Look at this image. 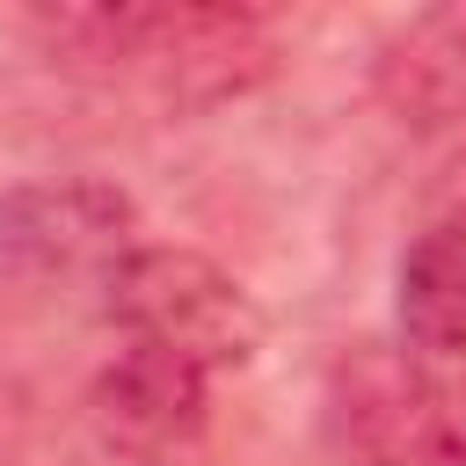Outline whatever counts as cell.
Here are the masks:
<instances>
[{
    "label": "cell",
    "instance_id": "6da1fadb",
    "mask_svg": "<svg viewBox=\"0 0 466 466\" xmlns=\"http://www.w3.org/2000/svg\"><path fill=\"white\" fill-rule=\"evenodd\" d=\"M29 36L66 66L146 80L175 109L226 102L269 66V29L248 7H36Z\"/></svg>",
    "mask_w": 466,
    "mask_h": 466
},
{
    "label": "cell",
    "instance_id": "52a82bcc",
    "mask_svg": "<svg viewBox=\"0 0 466 466\" xmlns=\"http://www.w3.org/2000/svg\"><path fill=\"white\" fill-rule=\"evenodd\" d=\"M386 95L415 124H466V15H422L379 66Z\"/></svg>",
    "mask_w": 466,
    "mask_h": 466
},
{
    "label": "cell",
    "instance_id": "277c9868",
    "mask_svg": "<svg viewBox=\"0 0 466 466\" xmlns=\"http://www.w3.org/2000/svg\"><path fill=\"white\" fill-rule=\"evenodd\" d=\"M138 248V204L95 175H51L0 189V262L44 284H109Z\"/></svg>",
    "mask_w": 466,
    "mask_h": 466
},
{
    "label": "cell",
    "instance_id": "5b68a950",
    "mask_svg": "<svg viewBox=\"0 0 466 466\" xmlns=\"http://www.w3.org/2000/svg\"><path fill=\"white\" fill-rule=\"evenodd\" d=\"M204 415H211V371H197V364H182L153 342H124L87 386L95 437L116 459H138V466L189 451L204 437Z\"/></svg>",
    "mask_w": 466,
    "mask_h": 466
},
{
    "label": "cell",
    "instance_id": "3957f363",
    "mask_svg": "<svg viewBox=\"0 0 466 466\" xmlns=\"http://www.w3.org/2000/svg\"><path fill=\"white\" fill-rule=\"evenodd\" d=\"M102 291H109L102 306L124 328V342H153L197 371H240L269 335L255 291L233 269H218L204 248H146L138 240Z\"/></svg>",
    "mask_w": 466,
    "mask_h": 466
},
{
    "label": "cell",
    "instance_id": "8992f818",
    "mask_svg": "<svg viewBox=\"0 0 466 466\" xmlns=\"http://www.w3.org/2000/svg\"><path fill=\"white\" fill-rule=\"evenodd\" d=\"M400 342L430 364H466V218H437L393 269Z\"/></svg>",
    "mask_w": 466,
    "mask_h": 466
},
{
    "label": "cell",
    "instance_id": "7a4b0ae2",
    "mask_svg": "<svg viewBox=\"0 0 466 466\" xmlns=\"http://www.w3.org/2000/svg\"><path fill=\"white\" fill-rule=\"evenodd\" d=\"M320 437L335 466H466V400L408 342H357L328 364Z\"/></svg>",
    "mask_w": 466,
    "mask_h": 466
}]
</instances>
